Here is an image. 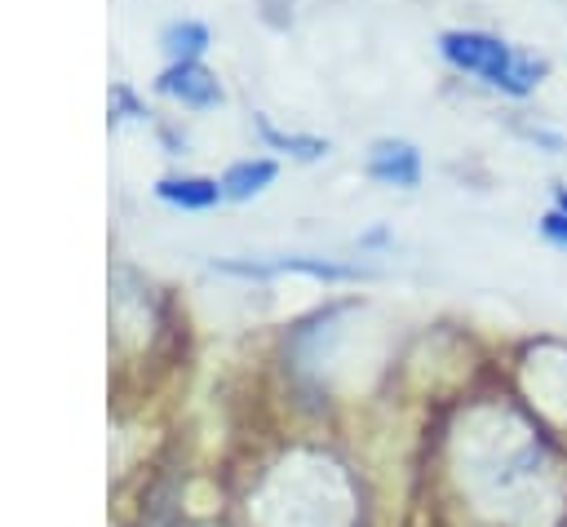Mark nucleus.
Masks as SVG:
<instances>
[{
    "label": "nucleus",
    "instance_id": "obj_1",
    "mask_svg": "<svg viewBox=\"0 0 567 527\" xmlns=\"http://www.w3.org/2000/svg\"><path fill=\"white\" fill-rule=\"evenodd\" d=\"M439 49L452 66H461V71H470V75H478L492 89H505L514 97L532 93L545 75V58L523 53V49L496 40V35H483V31H447L439 40Z\"/></svg>",
    "mask_w": 567,
    "mask_h": 527
},
{
    "label": "nucleus",
    "instance_id": "obj_2",
    "mask_svg": "<svg viewBox=\"0 0 567 527\" xmlns=\"http://www.w3.org/2000/svg\"><path fill=\"white\" fill-rule=\"evenodd\" d=\"M368 177L385 182V186H403L412 190L421 182V155L412 142H377L368 151Z\"/></svg>",
    "mask_w": 567,
    "mask_h": 527
},
{
    "label": "nucleus",
    "instance_id": "obj_3",
    "mask_svg": "<svg viewBox=\"0 0 567 527\" xmlns=\"http://www.w3.org/2000/svg\"><path fill=\"white\" fill-rule=\"evenodd\" d=\"M159 93L182 97L186 106H217V102H221V84H217V75L204 71L199 62H173V66L159 75Z\"/></svg>",
    "mask_w": 567,
    "mask_h": 527
},
{
    "label": "nucleus",
    "instance_id": "obj_4",
    "mask_svg": "<svg viewBox=\"0 0 567 527\" xmlns=\"http://www.w3.org/2000/svg\"><path fill=\"white\" fill-rule=\"evenodd\" d=\"M155 195L177 204V208H213L217 199H226L221 182H213V177H159Z\"/></svg>",
    "mask_w": 567,
    "mask_h": 527
},
{
    "label": "nucleus",
    "instance_id": "obj_5",
    "mask_svg": "<svg viewBox=\"0 0 567 527\" xmlns=\"http://www.w3.org/2000/svg\"><path fill=\"white\" fill-rule=\"evenodd\" d=\"M275 182V164L270 159H239L226 168L221 177V195L226 199H252L257 190H266Z\"/></svg>",
    "mask_w": 567,
    "mask_h": 527
},
{
    "label": "nucleus",
    "instance_id": "obj_6",
    "mask_svg": "<svg viewBox=\"0 0 567 527\" xmlns=\"http://www.w3.org/2000/svg\"><path fill=\"white\" fill-rule=\"evenodd\" d=\"M208 44V27L204 22H173L164 31V49L173 53V62H195Z\"/></svg>",
    "mask_w": 567,
    "mask_h": 527
},
{
    "label": "nucleus",
    "instance_id": "obj_7",
    "mask_svg": "<svg viewBox=\"0 0 567 527\" xmlns=\"http://www.w3.org/2000/svg\"><path fill=\"white\" fill-rule=\"evenodd\" d=\"M257 128H261V137L275 146V151H288V155H297V159H319V155H328V142L323 137H301V133H279L266 115H257Z\"/></svg>",
    "mask_w": 567,
    "mask_h": 527
},
{
    "label": "nucleus",
    "instance_id": "obj_8",
    "mask_svg": "<svg viewBox=\"0 0 567 527\" xmlns=\"http://www.w3.org/2000/svg\"><path fill=\"white\" fill-rule=\"evenodd\" d=\"M540 230H545V239H554V244L567 248V213H549V217H540Z\"/></svg>",
    "mask_w": 567,
    "mask_h": 527
},
{
    "label": "nucleus",
    "instance_id": "obj_9",
    "mask_svg": "<svg viewBox=\"0 0 567 527\" xmlns=\"http://www.w3.org/2000/svg\"><path fill=\"white\" fill-rule=\"evenodd\" d=\"M558 213H567V190H558Z\"/></svg>",
    "mask_w": 567,
    "mask_h": 527
}]
</instances>
